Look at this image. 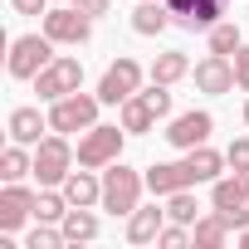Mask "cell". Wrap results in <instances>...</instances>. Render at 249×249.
<instances>
[{"mask_svg":"<svg viewBox=\"0 0 249 249\" xmlns=\"http://www.w3.org/2000/svg\"><path fill=\"white\" fill-rule=\"evenodd\" d=\"M142 186H147V176L132 171V166H122V157H117V161L103 171V210L132 215V210L142 205Z\"/></svg>","mask_w":249,"mask_h":249,"instance_id":"1","label":"cell"},{"mask_svg":"<svg viewBox=\"0 0 249 249\" xmlns=\"http://www.w3.org/2000/svg\"><path fill=\"white\" fill-rule=\"evenodd\" d=\"M98 107H103V98L98 93H69V98H59V103H49V132H88L93 122H98Z\"/></svg>","mask_w":249,"mask_h":249,"instance_id":"2","label":"cell"},{"mask_svg":"<svg viewBox=\"0 0 249 249\" xmlns=\"http://www.w3.org/2000/svg\"><path fill=\"white\" fill-rule=\"evenodd\" d=\"M122 142H127V127H103V122H93V127L78 137V166H112L117 157H122Z\"/></svg>","mask_w":249,"mask_h":249,"instance_id":"3","label":"cell"},{"mask_svg":"<svg viewBox=\"0 0 249 249\" xmlns=\"http://www.w3.org/2000/svg\"><path fill=\"white\" fill-rule=\"evenodd\" d=\"M59 54H54V39L49 35H20V39H10V59H5V69H10V78H35L39 69H49Z\"/></svg>","mask_w":249,"mask_h":249,"instance_id":"4","label":"cell"},{"mask_svg":"<svg viewBox=\"0 0 249 249\" xmlns=\"http://www.w3.org/2000/svg\"><path fill=\"white\" fill-rule=\"evenodd\" d=\"M78 88H83V64L69 59V54H59L49 69L35 73V93H39V103H59V98L78 93Z\"/></svg>","mask_w":249,"mask_h":249,"instance_id":"5","label":"cell"},{"mask_svg":"<svg viewBox=\"0 0 249 249\" xmlns=\"http://www.w3.org/2000/svg\"><path fill=\"white\" fill-rule=\"evenodd\" d=\"M73 161H78V152L69 147L64 132L44 137V142L35 147V176H39V186H64V176L73 171Z\"/></svg>","mask_w":249,"mask_h":249,"instance_id":"6","label":"cell"},{"mask_svg":"<svg viewBox=\"0 0 249 249\" xmlns=\"http://www.w3.org/2000/svg\"><path fill=\"white\" fill-rule=\"evenodd\" d=\"M137 88H142V64L122 54V59H112V64L103 69V83H98V98H103L107 107H122V103H127V98H132Z\"/></svg>","mask_w":249,"mask_h":249,"instance_id":"7","label":"cell"},{"mask_svg":"<svg viewBox=\"0 0 249 249\" xmlns=\"http://www.w3.org/2000/svg\"><path fill=\"white\" fill-rule=\"evenodd\" d=\"M44 35L54 39V44H88V35H93V15H83L78 5H64L59 10H44Z\"/></svg>","mask_w":249,"mask_h":249,"instance_id":"8","label":"cell"},{"mask_svg":"<svg viewBox=\"0 0 249 249\" xmlns=\"http://www.w3.org/2000/svg\"><path fill=\"white\" fill-rule=\"evenodd\" d=\"M210 132H215V117H210L205 107H191V112L171 117V127H166V142H171L176 152H191V147L210 142Z\"/></svg>","mask_w":249,"mask_h":249,"instance_id":"9","label":"cell"},{"mask_svg":"<svg viewBox=\"0 0 249 249\" xmlns=\"http://www.w3.org/2000/svg\"><path fill=\"white\" fill-rule=\"evenodd\" d=\"M166 5H171V20L181 30H210V25L225 20L230 0H166Z\"/></svg>","mask_w":249,"mask_h":249,"instance_id":"10","label":"cell"},{"mask_svg":"<svg viewBox=\"0 0 249 249\" xmlns=\"http://www.w3.org/2000/svg\"><path fill=\"white\" fill-rule=\"evenodd\" d=\"M25 220H35V191L20 181H5V191H0V234H15Z\"/></svg>","mask_w":249,"mask_h":249,"instance_id":"11","label":"cell"},{"mask_svg":"<svg viewBox=\"0 0 249 249\" xmlns=\"http://www.w3.org/2000/svg\"><path fill=\"white\" fill-rule=\"evenodd\" d=\"M191 78H196V88H200V93H210V98H220V93L239 88V83H234V64H230V54H205V59L191 69Z\"/></svg>","mask_w":249,"mask_h":249,"instance_id":"12","label":"cell"},{"mask_svg":"<svg viewBox=\"0 0 249 249\" xmlns=\"http://www.w3.org/2000/svg\"><path fill=\"white\" fill-rule=\"evenodd\" d=\"M186 186H196V176H191L186 161H157V166H147V191L157 200H166V196H176Z\"/></svg>","mask_w":249,"mask_h":249,"instance_id":"13","label":"cell"},{"mask_svg":"<svg viewBox=\"0 0 249 249\" xmlns=\"http://www.w3.org/2000/svg\"><path fill=\"white\" fill-rule=\"evenodd\" d=\"M166 220H171V215H166L161 205H137V210L127 215V239H132V244H157V234H161Z\"/></svg>","mask_w":249,"mask_h":249,"instance_id":"14","label":"cell"},{"mask_svg":"<svg viewBox=\"0 0 249 249\" xmlns=\"http://www.w3.org/2000/svg\"><path fill=\"white\" fill-rule=\"evenodd\" d=\"M59 191L69 196V205H103V181L93 176V166H83V171H69Z\"/></svg>","mask_w":249,"mask_h":249,"instance_id":"15","label":"cell"},{"mask_svg":"<svg viewBox=\"0 0 249 249\" xmlns=\"http://www.w3.org/2000/svg\"><path fill=\"white\" fill-rule=\"evenodd\" d=\"M49 127V117H39V107H15L10 112V142H25V147H39L44 132Z\"/></svg>","mask_w":249,"mask_h":249,"instance_id":"16","label":"cell"},{"mask_svg":"<svg viewBox=\"0 0 249 249\" xmlns=\"http://www.w3.org/2000/svg\"><path fill=\"white\" fill-rule=\"evenodd\" d=\"M186 166H191V176H196V186H200V181H220V171H225L230 161H225V152H215V147L200 142V147L186 152Z\"/></svg>","mask_w":249,"mask_h":249,"instance_id":"17","label":"cell"},{"mask_svg":"<svg viewBox=\"0 0 249 249\" xmlns=\"http://www.w3.org/2000/svg\"><path fill=\"white\" fill-rule=\"evenodd\" d=\"M59 225H64V239H69V244L98 239V215H93V205H69V215H64Z\"/></svg>","mask_w":249,"mask_h":249,"instance_id":"18","label":"cell"},{"mask_svg":"<svg viewBox=\"0 0 249 249\" xmlns=\"http://www.w3.org/2000/svg\"><path fill=\"white\" fill-rule=\"evenodd\" d=\"M166 25H176L166 0H137V15H132V30L137 35H161Z\"/></svg>","mask_w":249,"mask_h":249,"instance_id":"19","label":"cell"},{"mask_svg":"<svg viewBox=\"0 0 249 249\" xmlns=\"http://www.w3.org/2000/svg\"><path fill=\"white\" fill-rule=\"evenodd\" d=\"M0 176H5V181L35 176V152H25V142H10L5 152H0Z\"/></svg>","mask_w":249,"mask_h":249,"instance_id":"20","label":"cell"},{"mask_svg":"<svg viewBox=\"0 0 249 249\" xmlns=\"http://www.w3.org/2000/svg\"><path fill=\"white\" fill-rule=\"evenodd\" d=\"M186 73H191V59H186L181 49H166V54H157V64H152V83H166V88L181 83Z\"/></svg>","mask_w":249,"mask_h":249,"instance_id":"21","label":"cell"},{"mask_svg":"<svg viewBox=\"0 0 249 249\" xmlns=\"http://www.w3.org/2000/svg\"><path fill=\"white\" fill-rule=\"evenodd\" d=\"M191 234H196V244H200V249H220V244L230 239V225H225V215H220V210H210V215H200V220L191 225Z\"/></svg>","mask_w":249,"mask_h":249,"instance_id":"22","label":"cell"},{"mask_svg":"<svg viewBox=\"0 0 249 249\" xmlns=\"http://www.w3.org/2000/svg\"><path fill=\"white\" fill-rule=\"evenodd\" d=\"M152 122H157V112L142 103V93H132L127 103H122V127H127V137H142V132H152Z\"/></svg>","mask_w":249,"mask_h":249,"instance_id":"23","label":"cell"},{"mask_svg":"<svg viewBox=\"0 0 249 249\" xmlns=\"http://www.w3.org/2000/svg\"><path fill=\"white\" fill-rule=\"evenodd\" d=\"M205 35H210V54H234V49L244 44V39H239V25H234V20H220V25H210Z\"/></svg>","mask_w":249,"mask_h":249,"instance_id":"24","label":"cell"},{"mask_svg":"<svg viewBox=\"0 0 249 249\" xmlns=\"http://www.w3.org/2000/svg\"><path fill=\"white\" fill-rule=\"evenodd\" d=\"M69 239H64V225L54 230L49 220H35V230L25 234V249H64Z\"/></svg>","mask_w":249,"mask_h":249,"instance_id":"25","label":"cell"},{"mask_svg":"<svg viewBox=\"0 0 249 249\" xmlns=\"http://www.w3.org/2000/svg\"><path fill=\"white\" fill-rule=\"evenodd\" d=\"M166 215H171V220H181V225H196V220H200V205H196L191 186H186V191H176V196H166Z\"/></svg>","mask_w":249,"mask_h":249,"instance_id":"26","label":"cell"},{"mask_svg":"<svg viewBox=\"0 0 249 249\" xmlns=\"http://www.w3.org/2000/svg\"><path fill=\"white\" fill-rule=\"evenodd\" d=\"M157 244H161V249H186V244H196V234H191V225H181V220H171V225H161V234H157Z\"/></svg>","mask_w":249,"mask_h":249,"instance_id":"27","label":"cell"},{"mask_svg":"<svg viewBox=\"0 0 249 249\" xmlns=\"http://www.w3.org/2000/svg\"><path fill=\"white\" fill-rule=\"evenodd\" d=\"M137 93H142V103H147L157 117H166V112H171V93H166V83H152V88H137Z\"/></svg>","mask_w":249,"mask_h":249,"instance_id":"28","label":"cell"},{"mask_svg":"<svg viewBox=\"0 0 249 249\" xmlns=\"http://www.w3.org/2000/svg\"><path fill=\"white\" fill-rule=\"evenodd\" d=\"M225 161H230L234 171H249V137H234V142L225 147Z\"/></svg>","mask_w":249,"mask_h":249,"instance_id":"29","label":"cell"},{"mask_svg":"<svg viewBox=\"0 0 249 249\" xmlns=\"http://www.w3.org/2000/svg\"><path fill=\"white\" fill-rule=\"evenodd\" d=\"M234 83L249 93V44H239V49H234Z\"/></svg>","mask_w":249,"mask_h":249,"instance_id":"30","label":"cell"},{"mask_svg":"<svg viewBox=\"0 0 249 249\" xmlns=\"http://www.w3.org/2000/svg\"><path fill=\"white\" fill-rule=\"evenodd\" d=\"M220 215H225V225H230L234 234H239V230H249V210H244V205H234V210H220Z\"/></svg>","mask_w":249,"mask_h":249,"instance_id":"31","label":"cell"},{"mask_svg":"<svg viewBox=\"0 0 249 249\" xmlns=\"http://www.w3.org/2000/svg\"><path fill=\"white\" fill-rule=\"evenodd\" d=\"M10 5H15V15H44L49 0H10Z\"/></svg>","mask_w":249,"mask_h":249,"instance_id":"32","label":"cell"},{"mask_svg":"<svg viewBox=\"0 0 249 249\" xmlns=\"http://www.w3.org/2000/svg\"><path fill=\"white\" fill-rule=\"evenodd\" d=\"M83 15H107V0H73Z\"/></svg>","mask_w":249,"mask_h":249,"instance_id":"33","label":"cell"},{"mask_svg":"<svg viewBox=\"0 0 249 249\" xmlns=\"http://www.w3.org/2000/svg\"><path fill=\"white\" fill-rule=\"evenodd\" d=\"M234 186H239V196L249 200V171H234Z\"/></svg>","mask_w":249,"mask_h":249,"instance_id":"34","label":"cell"},{"mask_svg":"<svg viewBox=\"0 0 249 249\" xmlns=\"http://www.w3.org/2000/svg\"><path fill=\"white\" fill-rule=\"evenodd\" d=\"M239 244H244V249H249V230H239Z\"/></svg>","mask_w":249,"mask_h":249,"instance_id":"35","label":"cell"},{"mask_svg":"<svg viewBox=\"0 0 249 249\" xmlns=\"http://www.w3.org/2000/svg\"><path fill=\"white\" fill-rule=\"evenodd\" d=\"M244 127H249V98H244Z\"/></svg>","mask_w":249,"mask_h":249,"instance_id":"36","label":"cell"},{"mask_svg":"<svg viewBox=\"0 0 249 249\" xmlns=\"http://www.w3.org/2000/svg\"><path fill=\"white\" fill-rule=\"evenodd\" d=\"M69 5H73V0H69Z\"/></svg>","mask_w":249,"mask_h":249,"instance_id":"37","label":"cell"}]
</instances>
